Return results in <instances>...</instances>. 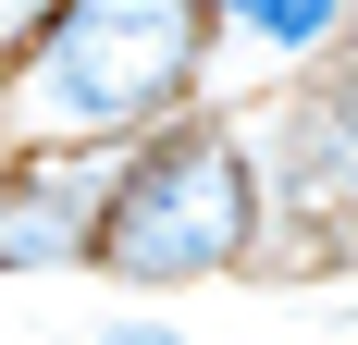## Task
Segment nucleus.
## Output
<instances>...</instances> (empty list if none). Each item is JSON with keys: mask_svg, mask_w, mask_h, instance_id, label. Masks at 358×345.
Wrapping results in <instances>:
<instances>
[{"mask_svg": "<svg viewBox=\"0 0 358 345\" xmlns=\"http://www.w3.org/2000/svg\"><path fill=\"white\" fill-rule=\"evenodd\" d=\"M25 148V124H13V62H0V161Z\"/></svg>", "mask_w": 358, "mask_h": 345, "instance_id": "8", "label": "nucleus"}, {"mask_svg": "<svg viewBox=\"0 0 358 345\" xmlns=\"http://www.w3.org/2000/svg\"><path fill=\"white\" fill-rule=\"evenodd\" d=\"M99 345H185V333H173V321H161V309H124V321H111Z\"/></svg>", "mask_w": 358, "mask_h": 345, "instance_id": "7", "label": "nucleus"}, {"mask_svg": "<svg viewBox=\"0 0 358 345\" xmlns=\"http://www.w3.org/2000/svg\"><path fill=\"white\" fill-rule=\"evenodd\" d=\"M210 99V25L198 0H50V25L13 62L25 148H124Z\"/></svg>", "mask_w": 358, "mask_h": 345, "instance_id": "2", "label": "nucleus"}, {"mask_svg": "<svg viewBox=\"0 0 358 345\" xmlns=\"http://www.w3.org/2000/svg\"><path fill=\"white\" fill-rule=\"evenodd\" d=\"M334 13H346V37H358V0H334Z\"/></svg>", "mask_w": 358, "mask_h": 345, "instance_id": "9", "label": "nucleus"}, {"mask_svg": "<svg viewBox=\"0 0 358 345\" xmlns=\"http://www.w3.org/2000/svg\"><path fill=\"white\" fill-rule=\"evenodd\" d=\"M50 25V0H0V62H25V37Z\"/></svg>", "mask_w": 358, "mask_h": 345, "instance_id": "6", "label": "nucleus"}, {"mask_svg": "<svg viewBox=\"0 0 358 345\" xmlns=\"http://www.w3.org/2000/svg\"><path fill=\"white\" fill-rule=\"evenodd\" d=\"M248 259H259V148L235 99H198L99 161L87 272L124 284L136 309L198 296V284H248Z\"/></svg>", "mask_w": 358, "mask_h": 345, "instance_id": "1", "label": "nucleus"}, {"mask_svg": "<svg viewBox=\"0 0 358 345\" xmlns=\"http://www.w3.org/2000/svg\"><path fill=\"white\" fill-rule=\"evenodd\" d=\"M99 161H111V148H13V161H0V284L87 272Z\"/></svg>", "mask_w": 358, "mask_h": 345, "instance_id": "4", "label": "nucleus"}, {"mask_svg": "<svg viewBox=\"0 0 358 345\" xmlns=\"http://www.w3.org/2000/svg\"><path fill=\"white\" fill-rule=\"evenodd\" d=\"M259 148V284H322L358 272V37L296 62L272 111H248Z\"/></svg>", "mask_w": 358, "mask_h": 345, "instance_id": "3", "label": "nucleus"}, {"mask_svg": "<svg viewBox=\"0 0 358 345\" xmlns=\"http://www.w3.org/2000/svg\"><path fill=\"white\" fill-rule=\"evenodd\" d=\"M198 25H210V74H222V50H248V74H272V87L296 62L346 50V13L334 0H198Z\"/></svg>", "mask_w": 358, "mask_h": 345, "instance_id": "5", "label": "nucleus"}]
</instances>
